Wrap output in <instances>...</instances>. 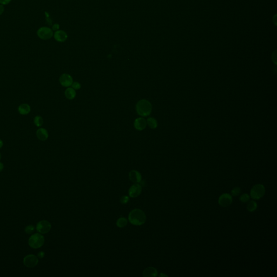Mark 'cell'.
<instances>
[{"label": "cell", "mask_w": 277, "mask_h": 277, "mask_svg": "<svg viewBox=\"0 0 277 277\" xmlns=\"http://www.w3.org/2000/svg\"><path fill=\"white\" fill-rule=\"evenodd\" d=\"M5 11V8L3 7V5H0V15L2 14Z\"/></svg>", "instance_id": "4dcf8cb0"}, {"label": "cell", "mask_w": 277, "mask_h": 277, "mask_svg": "<svg viewBox=\"0 0 277 277\" xmlns=\"http://www.w3.org/2000/svg\"><path fill=\"white\" fill-rule=\"evenodd\" d=\"M59 81L62 86L65 87H70L73 82L72 77L68 74H63L61 75Z\"/></svg>", "instance_id": "30bf717a"}, {"label": "cell", "mask_w": 277, "mask_h": 277, "mask_svg": "<svg viewBox=\"0 0 277 277\" xmlns=\"http://www.w3.org/2000/svg\"><path fill=\"white\" fill-rule=\"evenodd\" d=\"M130 201V198L128 196H126V195H124V196H123L120 199V201L123 204H127L128 202H129Z\"/></svg>", "instance_id": "d4e9b609"}, {"label": "cell", "mask_w": 277, "mask_h": 277, "mask_svg": "<svg viewBox=\"0 0 277 277\" xmlns=\"http://www.w3.org/2000/svg\"><path fill=\"white\" fill-rule=\"evenodd\" d=\"M147 125L152 129H155L158 127V121L154 118H149L147 120Z\"/></svg>", "instance_id": "d6986e66"}, {"label": "cell", "mask_w": 277, "mask_h": 277, "mask_svg": "<svg viewBox=\"0 0 277 277\" xmlns=\"http://www.w3.org/2000/svg\"><path fill=\"white\" fill-rule=\"evenodd\" d=\"M44 236L40 234L35 233L33 234L29 239L28 243L30 247L33 248H40L44 245Z\"/></svg>", "instance_id": "3957f363"}, {"label": "cell", "mask_w": 277, "mask_h": 277, "mask_svg": "<svg viewBox=\"0 0 277 277\" xmlns=\"http://www.w3.org/2000/svg\"><path fill=\"white\" fill-rule=\"evenodd\" d=\"M37 35L41 40H47L51 39L54 35V34L52 29L49 27H44L38 29L37 31Z\"/></svg>", "instance_id": "5b68a950"}, {"label": "cell", "mask_w": 277, "mask_h": 277, "mask_svg": "<svg viewBox=\"0 0 277 277\" xmlns=\"http://www.w3.org/2000/svg\"><path fill=\"white\" fill-rule=\"evenodd\" d=\"M34 229H35V227H34V226L33 225H28L25 228V232L27 234H31L33 232H34Z\"/></svg>", "instance_id": "cb8c5ba5"}, {"label": "cell", "mask_w": 277, "mask_h": 277, "mask_svg": "<svg viewBox=\"0 0 277 277\" xmlns=\"http://www.w3.org/2000/svg\"><path fill=\"white\" fill-rule=\"evenodd\" d=\"M71 86H72V88L75 90H79L81 88V84L79 82H73Z\"/></svg>", "instance_id": "484cf974"}, {"label": "cell", "mask_w": 277, "mask_h": 277, "mask_svg": "<svg viewBox=\"0 0 277 277\" xmlns=\"http://www.w3.org/2000/svg\"><path fill=\"white\" fill-rule=\"evenodd\" d=\"M142 192V187L139 183H135L129 190V195L131 198H136L140 195Z\"/></svg>", "instance_id": "9c48e42d"}, {"label": "cell", "mask_w": 277, "mask_h": 277, "mask_svg": "<svg viewBox=\"0 0 277 277\" xmlns=\"http://www.w3.org/2000/svg\"><path fill=\"white\" fill-rule=\"evenodd\" d=\"M12 0H0V5H8Z\"/></svg>", "instance_id": "83f0119b"}, {"label": "cell", "mask_w": 277, "mask_h": 277, "mask_svg": "<svg viewBox=\"0 0 277 277\" xmlns=\"http://www.w3.org/2000/svg\"><path fill=\"white\" fill-rule=\"evenodd\" d=\"M250 196L247 193L243 194L239 197V200L241 202H244V203L248 202V201H250Z\"/></svg>", "instance_id": "7402d4cb"}, {"label": "cell", "mask_w": 277, "mask_h": 277, "mask_svg": "<svg viewBox=\"0 0 277 277\" xmlns=\"http://www.w3.org/2000/svg\"><path fill=\"white\" fill-rule=\"evenodd\" d=\"M272 60L275 63V65H277V51H275L272 55Z\"/></svg>", "instance_id": "4316f807"}, {"label": "cell", "mask_w": 277, "mask_h": 277, "mask_svg": "<svg viewBox=\"0 0 277 277\" xmlns=\"http://www.w3.org/2000/svg\"><path fill=\"white\" fill-rule=\"evenodd\" d=\"M44 255H45V253L44 252H39L37 254V258H39V259H42V258H44Z\"/></svg>", "instance_id": "f1b7e54d"}, {"label": "cell", "mask_w": 277, "mask_h": 277, "mask_svg": "<svg viewBox=\"0 0 277 277\" xmlns=\"http://www.w3.org/2000/svg\"><path fill=\"white\" fill-rule=\"evenodd\" d=\"M4 168V165L2 162H0V172L2 171Z\"/></svg>", "instance_id": "1f68e13d"}, {"label": "cell", "mask_w": 277, "mask_h": 277, "mask_svg": "<svg viewBox=\"0 0 277 277\" xmlns=\"http://www.w3.org/2000/svg\"><path fill=\"white\" fill-rule=\"evenodd\" d=\"M129 177L131 181L135 183H138L141 181L142 176L141 174L135 170H132L130 172L129 174Z\"/></svg>", "instance_id": "4fadbf2b"}, {"label": "cell", "mask_w": 277, "mask_h": 277, "mask_svg": "<svg viewBox=\"0 0 277 277\" xmlns=\"http://www.w3.org/2000/svg\"><path fill=\"white\" fill-rule=\"evenodd\" d=\"M128 223V220L125 218L121 217L116 222V225L117 226L120 227V228H123L125 227Z\"/></svg>", "instance_id": "ffe728a7"}, {"label": "cell", "mask_w": 277, "mask_h": 277, "mask_svg": "<svg viewBox=\"0 0 277 277\" xmlns=\"http://www.w3.org/2000/svg\"><path fill=\"white\" fill-rule=\"evenodd\" d=\"M54 39L59 42H63L67 39L68 35L65 31L62 30H58L54 34Z\"/></svg>", "instance_id": "7c38bea8"}, {"label": "cell", "mask_w": 277, "mask_h": 277, "mask_svg": "<svg viewBox=\"0 0 277 277\" xmlns=\"http://www.w3.org/2000/svg\"><path fill=\"white\" fill-rule=\"evenodd\" d=\"M65 96L68 99L73 100L76 97V92L75 89L73 88H68L65 92Z\"/></svg>", "instance_id": "e0dca14e"}, {"label": "cell", "mask_w": 277, "mask_h": 277, "mask_svg": "<svg viewBox=\"0 0 277 277\" xmlns=\"http://www.w3.org/2000/svg\"><path fill=\"white\" fill-rule=\"evenodd\" d=\"M152 110V104L147 100H141L138 101L136 105V111L137 114L142 117L150 115Z\"/></svg>", "instance_id": "7a4b0ae2"}, {"label": "cell", "mask_w": 277, "mask_h": 277, "mask_svg": "<svg viewBox=\"0 0 277 277\" xmlns=\"http://www.w3.org/2000/svg\"><path fill=\"white\" fill-rule=\"evenodd\" d=\"M39 263L38 258L33 254L27 255L23 259L24 265L29 268H34Z\"/></svg>", "instance_id": "ba28073f"}, {"label": "cell", "mask_w": 277, "mask_h": 277, "mask_svg": "<svg viewBox=\"0 0 277 277\" xmlns=\"http://www.w3.org/2000/svg\"><path fill=\"white\" fill-rule=\"evenodd\" d=\"M34 123L37 127H41L44 123L43 118L40 116H36L34 118Z\"/></svg>", "instance_id": "44dd1931"}, {"label": "cell", "mask_w": 277, "mask_h": 277, "mask_svg": "<svg viewBox=\"0 0 277 277\" xmlns=\"http://www.w3.org/2000/svg\"><path fill=\"white\" fill-rule=\"evenodd\" d=\"M233 201L232 196L229 193L222 194L218 199V204L222 207H226L231 205Z\"/></svg>", "instance_id": "52a82bcc"}, {"label": "cell", "mask_w": 277, "mask_h": 277, "mask_svg": "<svg viewBox=\"0 0 277 277\" xmlns=\"http://www.w3.org/2000/svg\"><path fill=\"white\" fill-rule=\"evenodd\" d=\"M51 223L47 220H41L36 225V230L40 233L46 234L51 231Z\"/></svg>", "instance_id": "8992f818"}, {"label": "cell", "mask_w": 277, "mask_h": 277, "mask_svg": "<svg viewBox=\"0 0 277 277\" xmlns=\"http://www.w3.org/2000/svg\"><path fill=\"white\" fill-rule=\"evenodd\" d=\"M162 276H166V277H167V275H164V274H163L162 273H161V275H160V277H162Z\"/></svg>", "instance_id": "e575fe53"}, {"label": "cell", "mask_w": 277, "mask_h": 277, "mask_svg": "<svg viewBox=\"0 0 277 277\" xmlns=\"http://www.w3.org/2000/svg\"><path fill=\"white\" fill-rule=\"evenodd\" d=\"M276 19H277V18H276V15H275V17H273V21L275 22V25L277 24V23H276V22H277V20H276Z\"/></svg>", "instance_id": "836d02e7"}, {"label": "cell", "mask_w": 277, "mask_h": 277, "mask_svg": "<svg viewBox=\"0 0 277 277\" xmlns=\"http://www.w3.org/2000/svg\"><path fill=\"white\" fill-rule=\"evenodd\" d=\"M158 274V272L157 269L153 267L146 268L143 272V275L146 277H157Z\"/></svg>", "instance_id": "9a60e30c"}, {"label": "cell", "mask_w": 277, "mask_h": 277, "mask_svg": "<svg viewBox=\"0 0 277 277\" xmlns=\"http://www.w3.org/2000/svg\"><path fill=\"white\" fill-rule=\"evenodd\" d=\"M18 111L20 114L21 115H27L29 114L31 111L30 106L28 104H23L20 105L18 108Z\"/></svg>", "instance_id": "2e32d148"}, {"label": "cell", "mask_w": 277, "mask_h": 277, "mask_svg": "<svg viewBox=\"0 0 277 277\" xmlns=\"http://www.w3.org/2000/svg\"><path fill=\"white\" fill-rule=\"evenodd\" d=\"M3 146V142L2 140L0 139V148H1Z\"/></svg>", "instance_id": "d6a6232c"}, {"label": "cell", "mask_w": 277, "mask_h": 277, "mask_svg": "<svg viewBox=\"0 0 277 277\" xmlns=\"http://www.w3.org/2000/svg\"><path fill=\"white\" fill-rule=\"evenodd\" d=\"M36 136L39 140L44 141L48 138V133L46 129L41 128L36 132Z\"/></svg>", "instance_id": "5bb4252c"}, {"label": "cell", "mask_w": 277, "mask_h": 277, "mask_svg": "<svg viewBox=\"0 0 277 277\" xmlns=\"http://www.w3.org/2000/svg\"><path fill=\"white\" fill-rule=\"evenodd\" d=\"M59 28V25L58 24H55L53 26L52 30H55V31H57V30H58Z\"/></svg>", "instance_id": "f546056e"}, {"label": "cell", "mask_w": 277, "mask_h": 277, "mask_svg": "<svg viewBox=\"0 0 277 277\" xmlns=\"http://www.w3.org/2000/svg\"><path fill=\"white\" fill-rule=\"evenodd\" d=\"M134 126L137 130H144L145 128L146 127L147 121L144 118H138L136 119L134 121Z\"/></svg>", "instance_id": "8fae6325"}, {"label": "cell", "mask_w": 277, "mask_h": 277, "mask_svg": "<svg viewBox=\"0 0 277 277\" xmlns=\"http://www.w3.org/2000/svg\"><path fill=\"white\" fill-rule=\"evenodd\" d=\"M1 159V153H0V160Z\"/></svg>", "instance_id": "d590c367"}, {"label": "cell", "mask_w": 277, "mask_h": 277, "mask_svg": "<svg viewBox=\"0 0 277 277\" xmlns=\"http://www.w3.org/2000/svg\"><path fill=\"white\" fill-rule=\"evenodd\" d=\"M241 193V189L239 187H236L231 190V194L232 197H237Z\"/></svg>", "instance_id": "603a6c76"}, {"label": "cell", "mask_w": 277, "mask_h": 277, "mask_svg": "<svg viewBox=\"0 0 277 277\" xmlns=\"http://www.w3.org/2000/svg\"><path fill=\"white\" fill-rule=\"evenodd\" d=\"M265 194V186L260 183L253 186L250 191V197L254 200L260 199L263 198Z\"/></svg>", "instance_id": "277c9868"}, {"label": "cell", "mask_w": 277, "mask_h": 277, "mask_svg": "<svg viewBox=\"0 0 277 277\" xmlns=\"http://www.w3.org/2000/svg\"><path fill=\"white\" fill-rule=\"evenodd\" d=\"M128 220L130 224L135 226H140L144 224L146 220L145 213L140 209H134L130 213Z\"/></svg>", "instance_id": "6da1fadb"}, {"label": "cell", "mask_w": 277, "mask_h": 277, "mask_svg": "<svg viewBox=\"0 0 277 277\" xmlns=\"http://www.w3.org/2000/svg\"><path fill=\"white\" fill-rule=\"evenodd\" d=\"M247 202L248 203L247 205V209L249 212H253L257 210V208L258 207V205L255 201L251 200Z\"/></svg>", "instance_id": "ac0fdd59"}]
</instances>
